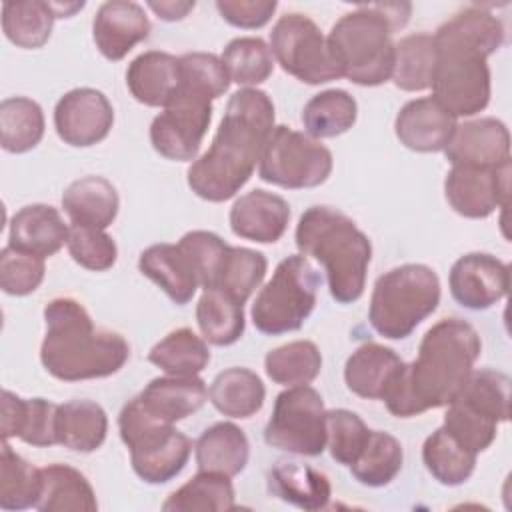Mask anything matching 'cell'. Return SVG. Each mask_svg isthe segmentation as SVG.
<instances>
[{"instance_id": "17", "label": "cell", "mask_w": 512, "mask_h": 512, "mask_svg": "<svg viewBox=\"0 0 512 512\" xmlns=\"http://www.w3.org/2000/svg\"><path fill=\"white\" fill-rule=\"evenodd\" d=\"M452 166L496 168L510 162V134L504 122L486 116L456 124V130L442 150Z\"/></svg>"}, {"instance_id": "16", "label": "cell", "mask_w": 512, "mask_h": 512, "mask_svg": "<svg viewBox=\"0 0 512 512\" xmlns=\"http://www.w3.org/2000/svg\"><path fill=\"white\" fill-rule=\"evenodd\" d=\"M448 286L460 306L488 310L508 294L510 268L492 254L468 252L452 264Z\"/></svg>"}, {"instance_id": "14", "label": "cell", "mask_w": 512, "mask_h": 512, "mask_svg": "<svg viewBox=\"0 0 512 512\" xmlns=\"http://www.w3.org/2000/svg\"><path fill=\"white\" fill-rule=\"evenodd\" d=\"M450 208L464 218H486L496 208L508 206L510 162L496 168L452 166L444 180Z\"/></svg>"}, {"instance_id": "12", "label": "cell", "mask_w": 512, "mask_h": 512, "mask_svg": "<svg viewBox=\"0 0 512 512\" xmlns=\"http://www.w3.org/2000/svg\"><path fill=\"white\" fill-rule=\"evenodd\" d=\"M270 50L280 68L304 84L316 86L342 78L318 24L300 12H288L276 20Z\"/></svg>"}, {"instance_id": "55", "label": "cell", "mask_w": 512, "mask_h": 512, "mask_svg": "<svg viewBox=\"0 0 512 512\" xmlns=\"http://www.w3.org/2000/svg\"><path fill=\"white\" fill-rule=\"evenodd\" d=\"M56 18H70L74 16L78 10L84 8V2H50Z\"/></svg>"}, {"instance_id": "3", "label": "cell", "mask_w": 512, "mask_h": 512, "mask_svg": "<svg viewBox=\"0 0 512 512\" xmlns=\"http://www.w3.org/2000/svg\"><path fill=\"white\" fill-rule=\"evenodd\" d=\"M480 350V336L470 322L462 318L436 322L422 336L416 360L404 364L382 398L388 412L396 418H410L448 406L474 370Z\"/></svg>"}, {"instance_id": "21", "label": "cell", "mask_w": 512, "mask_h": 512, "mask_svg": "<svg viewBox=\"0 0 512 512\" xmlns=\"http://www.w3.org/2000/svg\"><path fill=\"white\" fill-rule=\"evenodd\" d=\"M0 430L2 440L20 438L38 448L58 444V406L46 398H20L18 394L2 392Z\"/></svg>"}, {"instance_id": "8", "label": "cell", "mask_w": 512, "mask_h": 512, "mask_svg": "<svg viewBox=\"0 0 512 512\" xmlns=\"http://www.w3.org/2000/svg\"><path fill=\"white\" fill-rule=\"evenodd\" d=\"M120 438L130 450L132 470L146 484H166L176 478L192 452L186 434L150 414L138 396L128 400L118 414Z\"/></svg>"}, {"instance_id": "24", "label": "cell", "mask_w": 512, "mask_h": 512, "mask_svg": "<svg viewBox=\"0 0 512 512\" xmlns=\"http://www.w3.org/2000/svg\"><path fill=\"white\" fill-rule=\"evenodd\" d=\"M68 232L70 228L54 206L28 204L10 218L8 244L22 252L48 258L68 242Z\"/></svg>"}, {"instance_id": "45", "label": "cell", "mask_w": 512, "mask_h": 512, "mask_svg": "<svg viewBox=\"0 0 512 512\" xmlns=\"http://www.w3.org/2000/svg\"><path fill=\"white\" fill-rule=\"evenodd\" d=\"M454 400L468 404L498 424L506 422L510 418V378L492 368L472 370Z\"/></svg>"}, {"instance_id": "15", "label": "cell", "mask_w": 512, "mask_h": 512, "mask_svg": "<svg viewBox=\"0 0 512 512\" xmlns=\"http://www.w3.org/2000/svg\"><path fill=\"white\" fill-rule=\"evenodd\" d=\"M114 124L110 100L96 88H74L54 106V128L60 140L74 148L102 142Z\"/></svg>"}, {"instance_id": "18", "label": "cell", "mask_w": 512, "mask_h": 512, "mask_svg": "<svg viewBox=\"0 0 512 512\" xmlns=\"http://www.w3.org/2000/svg\"><path fill=\"white\" fill-rule=\"evenodd\" d=\"M150 34V20L138 2L112 0L100 4L92 20V38L100 54L112 62L122 60Z\"/></svg>"}, {"instance_id": "13", "label": "cell", "mask_w": 512, "mask_h": 512, "mask_svg": "<svg viewBox=\"0 0 512 512\" xmlns=\"http://www.w3.org/2000/svg\"><path fill=\"white\" fill-rule=\"evenodd\" d=\"M212 120V100L184 86L150 124L152 148L176 162L196 158Z\"/></svg>"}, {"instance_id": "22", "label": "cell", "mask_w": 512, "mask_h": 512, "mask_svg": "<svg viewBox=\"0 0 512 512\" xmlns=\"http://www.w3.org/2000/svg\"><path fill=\"white\" fill-rule=\"evenodd\" d=\"M404 360L388 346L366 342L346 360L344 380L350 392L366 400H382L404 368Z\"/></svg>"}, {"instance_id": "7", "label": "cell", "mask_w": 512, "mask_h": 512, "mask_svg": "<svg viewBox=\"0 0 512 512\" xmlns=\"http://www.w3.org/2000/svg\"><path fill=\"white\" fill-rule=\"evenodd\" d=\"M440 304V280L426 264L396 266L374 282L370 326L384 338H408Z\"/></svg>"}, {"instance_id": "4", "label": "cell", "mask_w": 512, "mask_h": 512, "mask_svg": "<svg viewBox=\"0 0 512 512\" xmlns=\"http://www.w3.org/2000/svg\"><path fill=\"white\" fill-rule=\"evenodd\" d=\"M46 334L40 362L64 382L106 378L130 358L128 342L112 330L96 328L88 310L74 298H54L44 308Z\"/></svg>"}, {"instance_id": "46", "label": "cell", "mask_w": 512, "mask_h": 512, "mask_svg": "<svg viewBox=\"0 0 512 512\" xmlns=\"http://www.w3.org/2000/svg\"><path fill=\"white\" fill-rule=\"evenodd\" d=\"M266 268L268 262L262 252L242 246H230L216 282V290L224 292L226 296L244 306L252 292L262 284Z\"/></svg>"}, {"instance_id": "38", "label": "cell", "mask_w": 512, "mask_h": 512, "mask_svg": "<svg viewBox=\"0 0 512 512\" xmlns=\"http://www.w3.org/2000/svg\"><path fill=\"white\" fill-rule=\"evenodd\" d=\"M196 322L202 338L214 346H230L244 334V306L210 288L204 290L196 304Z\"/></svg>"}, {"instance_id": "27", "label": "cell", "mask_w": 512, "mask_h": 512, "mask_svg": "<svg viewBox=\"0 0 512 512\" xmlns=\"http://www.w3.org/2000/svg\"><path fill=\"white\" fill-rule=\"evenodd\" d=\"M142 406L164 422H178L198 412L206 398L208 388L200 376H164L154 378L138 394Z\"/></svg>"}, {"instance_id": "1", "label": "cell", "mask_w": 512, "mask_h": 512, "mask_svg": "<svg viewBox=\"0 0 512 512\" xmlns=\"http://www.w3.org/2000/svg\"><path fill=\"white\" fill-rule=\"evenodd\" d=\"M432 38L436 46L432 98L454 118L482 112L490 102L486 58L504 42L502 20L472 4L440 24Z\"/></svg>"}, {"instance_id": "6", "label": "cell", "mask_w": 512, "mask_h": 512, "mask_svg": "<svg viewBox=\"0 0 512 512\" xmlns=\"http://www.w3.org/2000/svg\"><path fill=\"white\" fill-rule=\"evenodd\" d=\"M394 28L378 4H360L344 14L326 42L342 78L358 86H380L394 68Z\"/></svg>"}, {"instance_id": "25", "label": "cell", "mask_w": 512, "mask_h": 512, "mask_svg": "<svg viewBox=\"0 0 512 512\" xmlns=\"http://www.w3.org/2000/svg\"><path fill=\"white\" fill-rule=\"evenodd\" d=\"M138 270L178 306L188 304L200 286L188 256L178 244L162 242L148 246L138 258Z\"/></svg>"}, {"instance_id": "41", "label": "cell", "mask_w": 512, "mask_h": 512, "mask_svg": "<svg viewBox=\"0 0 512 512\" xmlns=\"http://www.w3.org/2000/svg\"><path fill=\"white\" fill-rule=\"evenodd\" d=\"M402 462V444L388 432L370 430L362 452L348 468L360 484L380 488L390 484L398 476V472L402 470Z\"/></svg>"}, {"instance_id": "33", "label": "cell", "mask_w": 512, "mask_h": 512, "mask_svg": "<svg viewBox=\"0 0 512 512\" xmlns=\"http://www.w3.org/2000/svg\"><path fill=\"white\" fill-rule=\"evenodd\" d=\"M436 46L432 34L416 32L394 42V68L390 80L406 92H422L432 86Z\"/></svg>"}, {"instance_id": "39", "label": "cell", "mask_w": 512, "mask_h": 512, "mask_svg": "<svg viewBox=\"0 0 512 512\" xmlns=\"http://www.w3.org/2000/svg\"><path fill=\"white\" fill-rule=\"evenodd\" d=\"M358 116L356 100L340 88L312 96L302 110V124L312 138H334L348 132Z\"/></svg>"}, {"instance_id": "50", "label": "cell", "mask_w": 512, "mask_h": 512, "mask_svg": "<svg viewBox=\"0 0 512 512\" xmlns=\"http://www.w3.org/2000/svg\"><path fill=\"white\" fill-rule=\"evenodd\" d=\"M180 86L198 92L210 100L220 98L230 78L222 64V58L210 52H186L180 58Z\"/></svg>"}, {"instance_id": "36", "label": "cell", "mask_w": 512, "mask_h": 512, "mask_svg": "<svg viewBox=\"0 0 512 512\" xmlns=\"http://www.w3.org/2000/svg\"><path fill=\"white\" fill-rule=\"evenodd\" d=\"M54 20L50 2L16 0L2 4V32L18 48H42L52 34Z\"/></svg>"}, {"instance_id": "29", "label": "cell", "mask_w": 512, "mask_h": 512, "mask_svg": "<svg viewBox=\"0 0 512 512\" xmlns=\"http://www.w3.org/2000/svg\"><path fill=\"white\" fill-rule=\"evenodd\" d=\"M250 456V444L244 430L232 422L208 426L194 444L196 466L202 472H216L228 478L238 476Z\"/></svg>"}, {"instance_id": "53", "label": "cell", "mask_w": 512, "mask_h": 512, "mask_svg": "<svg viewBox=\"0 0 512 512\" xmlns=\"http://www.w3.org/2000/svg\"><path fill=\"white\" fill-rule=\"evenodd\" d=\"M278 2L276 0H218L216 10L220 16L236 26V28H262L270 22L272 14L276 12Z\"/></svg>"}, {"instance_id": "49", "label": "cell", "mask_w": 512, "mask_h": 512, "mask_svg": "<svg viewBox=\"0 0 512 512\" xmlns=\"http://www.w3.org/2000/svg\"><path fill=\"white\" fill-rule=\"evenodd\" d=\"M178 246L188 256V260L196 272L198 284L204 290L216 288V282H218V276H220V270H222V264L226 260L230 246L218 234L208 232V230L186 232L180 238Z\"/></svg>"}, {"instance_id": "37", "label": "cell", "mask_w": 512, "mask_h": 512, "mask_svg": "<svg viewBox=\"0 0 512 512\" xmlns=\"http://www.w3.org/2000/svg\"><path fill=\"white\" fill-rule=\"evenodd\" d=\"M44 136V112L26 96L0 102V144L6 152L24 154L40 144Z\"/></svg>"}, {"instance_id": "2", "label": "cell", "mask_w": 512, "mask_h": 512, "mask_svg": "<svg viewBox=\"0 0 512 512\" xmlns=\"http://www.w3.org/2000/svg\"><path fill=\"white\" fill-rule=\"evenodd\" d=\"M274 130V104L264 90L242 88L226 104L210 148L190 164L188 186L208 202L236 196L254 174Z\"/></svg>"}, {"instance_id": "23", "label": "cell", "mask_w": 512, "mask_h": 512, "mask_svg": "<svg viewBox=\"0 0 512 512\" xmlns=\"http://www.w3.org/2000/svg\"><path fill=\"white\" fill-rule=\"evenodd\" d=\"M126 86L140 104L164 108L180 88V60L160 50L142 52L128 64Z\"/></svg>"}, {"instance_id": "19", "label": "cell", "mask_w": 512, "mask_h": 512, "mask_svg": "<svg viewBox=\"0 0 512 512\" xmlns=\"http://www.w3.org/2000/svg\"><path fill=\"white\" fill-rule=\"evenodd\" d=\"M290 222L288 202L268 190L254 188L242 194L230 208V228L236 236L258 242H278Z\"/></svg>"}, {"instance_id": "40", "label": "cell", "mask_w": 512, "mask_h": 512, "mask_svg": "<svg viewBox=\"0 0 512 512\" xmlns=\"http://www.w3.org/2000/svg\"><path fill=\"white\" fill-rule=\"evenodd\" d=\"M422 462L440 484L460 486L472 476L476 468V454L466 450L452 434L446 432L444 426H440L424 440Z\"/></svg>"}, {"instance_id": "28", "label": "cell", "mask_w": 512, "mask_h": 512, "mask_svg": "<svg viewBox=\"0 0 512 512\" xmlns=\"http://www.w3.org/2000/svg\"><path fill=\"white\" fill-rule=\"evenodd\" d=\"M62 208L72 224L104 230L114 222L120 198L110 180L90 174L74 180L64 190Z\"/></svg>"}, {"instance_id": "35", "label": "cell", "mask_w": 512, "mask_h": 512, "mask_svg": "<svg viewBox=\"0 0 512 512\" xmlns=\"http://www.w3.org/2000/svg\"><path fill=\"white\" fill-rule=\"evenodd\" d=\"M148 362L170 376H198L210 362V350L194 330L178 328L152 346Z\"/></svg>"}, {"instance_id": "32", "label": "cell", "mask_w": 512, "mask_h": 512, "mask_svg": "<svg viewBox=\"0 0 512 512\" xmlns=\"http://www.w3.org/2000/svg\"><path fill=\"white\" fill-rule=\"evenodd\" d=\"M58 444L74 452L98 450L108 432V416L94 400H70L58 406Z\"/></svg>"}, {"instance_id": "51", "label": "cell", "mask_w": 512, "mask_h": 512, "mask_svg": "<svg viewBox=\"0 0 512 512\" xmlns=\"http://www.w3.org/2000/svg\"><path fill=\"white\" fill-rule=\"evenodd\" d=\"M44 258L4 246L0 252V288L10 296H28L44 280Z\"/></svg>"}, {"instance_id": "43", "label": "cell", "mask_w": 512, "mask_h": 512, "mask_svg": "<svg viewBox=\"0 0 512 512\" xmlns=\"http://www.w3.org/2000/svg\"><path fill=\"white\" fill-rule=\"evenodd\" d=\"M40 496V468H34L26 458L12 450L8 440H2L0 450V508L24 510L36 508Z\"/></svg>"}, {"instance_id": "5", "label": "cell", "mask_w": 512, "mask_h": 512, "mask_svg": "<svg viewBox=\"0 0 512 512\" xmlns=\"http://www.w3.org/2000/svg\"><path fill=\"white\" fill-rule=\"evenodd\" d=\"M294 240L302 256L322 264L330 296L338 304H352L362 296L372 244L352 218L330 206H310L296 224Z\"/></svg>"}, {"instance_id": "47", "label": "cell", "mask_w": 512, "mask_h": 512, "mask_svg": "<svg viewBox=\"0 0 512 512\" xmlns=\"http://www.w3.org/2000/svg\"><path fill=\"white\" fill-rule=\"evenodd\" d=\"M368 436L370 428L356 412L346 408L326 410V448L338 464L350 466L362 452Z\"/></svg>"}, {"instance_id": "42", "label": "cell", "mask_w": 512, "mask_h": 512, "mask_svg": "<svg viewBox=\"0 0 512 512\" xmlns=\"http://www.w3.org/2000/svg\"><path fill=\"white\" fill-rule=\"evenodd\" d=\"M322 368V354L310 340H294L272 348L264 358L268 378L282 386L310 384Z\"/></svg>"}, {"instance_id": "20", "label": "cell", "mask_w": 512, "mask_h": 512, "mask_svg": "<svg viewBox=\"0 0 512 512\" xmlns=\"http://www.w3.org/2000/svg\"><path fill=\"white\" fill-rule=\"evenodd\" d=\"M456 118L432 96L406 102L394 122L400 144L414 152H442L456 130Z\"/></svg>"}, {"instance_id": "52", "label": "cell", "mask_w": 512, "mask_h": 512, "mask_svg": "<svg viewBox=\"0 0 512 512\" xmlns=\"http://www.w3.org/2000/svg\"><path fill=\"white\" fill-rule=\"evenodd\" d=\"M66 246L72 260L92 272H104L112 268L118 258L116 242L112 240V236L98 228L72 224Z\"/></svg>"}, {"instance_id": "9", "label": "cell", "mask_w": 512, "mask_h": 512, "mask_svg": "<svg viewBox=\"0 0 512 512\" xmlns=\"http://www.w3.org/2000/svg\"><path fill=\"white\" fill-rule=\"evenodd\" d=\"M320 282L306 256L292 254L280 260L252 304L250 316L256 330L266 336L300 330L316 306Z\"/></svg>"}, {"instance_id": "10", "label": "cell", "mask_w": 512, "mask_h": 512, "mask_svg": "<svg viewBox=\"0 0 512 512\" xmlns=\"http://www.w3.org/2000/svg\"><path fill=\"white\" fill-rule=\"evenodd\" d=\"M330 172L332 152L310 134L284 124L274 126L258 162L260 180L290 190L316 188Z\"/></svg>"}, {"instance_id": "54", "label": "cell", "mask_w": 512, "mask_h": 512, "mask_svg": "<svg viewBox=\"0 0 512 512\" xmlns=\"http://www.w3.org/2000/svg\"><path fill=\"white\" fill-rule=\"evenodd\" d=\"M194 2H180V0H162V2H148V8L154 10V14L160 20L166 22H176L182 20L184 16H188L190 10H194Z\"/></svg>"}, {"instance_id": "11", "label": "cell", "mask_w": 512, "mask_h": 512, "mask_svg": "<svg viewBox=\"0 0 512 512\" xmlns=\"http://www.w3.org/2000/svg\"><path fill=\"white\" fill-rule=\"evenodd\" d=\"M264 442L290 454L320 456L326 450V410L320 392L308 384L280 392L264 428Z\"/></svg>"}, {"instance_id": "31", "label": "cell", "mask_w": 512, "mask_h": 512, "mask_svg": "<svg viewBox=\"0 0 512 512\" xmlns=\"http://www.w3.org/2000/svg\"><path fill=\"white\" fill-rule=\"evenodd\" d=\"M208 398L224 416L250 418L264 406L266 388L256 372L232 366L214 376Z\"/></svg>"}, {"instance_id": "34", "label": "cell", "mask_w": 512, "mask_h": 512, "mask_svg": "<svg viewBox=\"0 0 512 512\" xmlns=\"http://www.w3.org/2000/svg\"><path fill=\"white\" fill-rule=\"evenodd\" d=\"M234 486L228 476L198 470L162 504L164 512H228L234 510Z\"/></svg>"}, {"instance_id": "48", "label": "cell", "mask_w": 512, "mask_h": 512, "mask_svg": "<svg viewBox=\"0 0 512 512\" xmlns=\"http://www.w3.org/2000/svg\"><path fill=\"white\" fill-rule=\"evenodd\" d=\"M448 434H452L466 450L480 454L496 440L498 422L484 416L482 412L470 408L460 400H452L444 414V424Z\"/></svg>"}, {"instance_id": "44", "label": "cell", "mask_w": 512, "mask_h": 512, "mask_svg": "<svg viewBox=\"0 0 512 512\" xmlns=\"http://www.w3.org/2000/svg\"><path fill=\"white\" fill-rule=\"evenodd\" d=\"M222 64L230 82L250 88L270 78L274 70V56L262 38L240 36L226 44L222 52Z\"/></svg>"}, {"instance_id": "30", "label": "cell", "mask_w": 512, "mask_h": 512, "mask_svg": "<svg viewBox=\"0 0 512 512\" xmlns=\"http://www.w3.org/2000/svg\"><path fill=\"white\" fill-rule=\"evenodd\" d=\"M40 512H96L98 502L88 478L68 464L40 468Z\"/></svg>"}, {"instance_id": "26", "label": "cell", "mask_w": 512, "mask_h": 512, "mask_svg": "<svg viewBox=\"0 0 512 512\" xmlns=\"http://www.w3.org/2000/svg\"><path fill=\"white\" fill-rule=\"evenodd\" d=\"M268 492L282 502L314 512L328 506L332 486L324 472L308 464L278 460L268 470Z\"/></svg>"}]
</instances>
